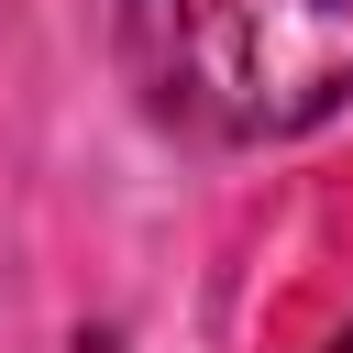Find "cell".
Returning a JSON list of instances; mask_svg holds the SVG:
<instances>
[{
    "instance_id": "cell-2",
    "label": "cell",
    "mask_w": 353,
    "mask_h": 353,
    "mask_svg": "<svg viewBox=\"0 0 353 353\" xmlns=\"http://www.w3.org/2000/svg\"><path fill=\"white\" fill-rule=\"evenodd\" d=\"M331 353H353V331H342V342H331Z\"/></svg>"
},
{
    "instance_id": "cell-1",
    "label": "cell",
    "mask_w": 353,
    "mask_h": 353,
    "mask_svg": "<svg viewBox=\"0 0 353 353\" xmlns=\"http://www.w3.org/2000/svg\"><path fill=\"white\" fill-rule=\"evenodd\" d=\"M132 88L199 143H276L353 99V0H132Z\"/></svg>"
}]
</instances>
